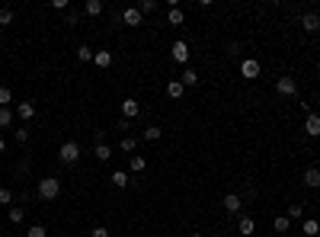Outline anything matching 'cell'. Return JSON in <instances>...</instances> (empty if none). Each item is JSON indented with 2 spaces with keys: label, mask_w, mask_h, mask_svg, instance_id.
<instances>
[{
  "label": "cell",
  "mask_w": 320,
  "mask_h": 237,
  "mask_svg": "<svg viewBox=\"0 0 320 237\" xmlns=\"http://www.w3.org/2000/svg\"><path fill=\"white\" fill-rule=\"evenodd\" d=\"M58 196H61V180H58V177H42L39 180V199L51 202V199H58Z\"/></svg>",
  "instance_id": "1"
},
{
  "label": "cell",
  "mask_w": 320,
  "mask_h": 237,
  "mask_svg": "<svg viewBox=\"0 0 320 237\" xmlns=\"http://www.w3.org/2000/svg\"><path fill=\"white\" fill-rule=\"evenodd\" d=\"M58 161H61V164H77V161H80V144H77V141H64L61 147H58Z\"/></svg>",
  "instance_id": "2"
},
{
  "label": "cell",
  "mask_w": 320,
  "mask_h": 237,
  "mask_svg": "<svg viewBox=\"0 0 320 237\" xmlns=\"http://www.w3.org/2000/svg\"><path fill=\"white\" fill-rule=\"evenodd\" d=\"M259 71H263V67H259L256 58H244V61H240V77H247V81H256Z\"/></svg>",
  "instance_id": "3"
},
{
  "label": "cell",
  "mask_w": 320,
  "mask_h": 237,
  "mask_svg": "<svg viewBox=\"0 0 320 237\" xmlns=\"http://www.w3.org/2000/svg\"><path fill=\"white\" fill-rule=\"evenodd\" d=\"M170 55H173V61H176V64H186V61H189V55H192V51H189V45H186L183 39H179V42H173Z\"/></svg>",
  "instance_id": "4"
},
{
  "label": "cell",
  "mask_w": 320,
  "mask_h": 237,
  "mask_svg": "<svg viewBox=\"0 0 320 237\" xmlns=\"http://www.w3.org/2000/svg\"><path fill=\"white\" fill-rule=\"evenodd\" d=\"M122 23L125 26H141L144 23V13L138 10V7H125V10H122Z\"/></svg>",
  "instance_id": "5"
},
{
  "label": "cell",
  "mask_w": 320,
  "mask_h": 237,
  "mask_svg": "<svg viewBox=\"0 0 320 237\" xmlns=\"http://www.w3.org/2000/svg\"><path fill=\"white\" fill-rule=\"evenodd\" d=\"M275 90H279L282 96H295V93H298L295 77H279V81H275Z\"/></svg>",
  "instance_id": "6"
},
{
  "label": "cell",
  "mask_w": 320,
  "mask_h": 237,
  "mask_svg": "<svg viewBox=\"0 0 320 237\" xmlns=\"http://www.w3.org/2000/svg\"><path fill=\"white\" fill-rule=\"evenodd\" d=\"M221 208H224L228 215H237L240 208H244V202H240V196H234V192H231V196H224V199H221Z\"/></svg>",
  "instance_id": "7"
},
{
  "label": "cell",
  "mask_w": 320,
  "mask_h": 237,
  "mask_svg": "<svg viewBox=\"0 0 320 237\" xmlns=\"http://www.w3.org/2000/svg\"><path fill=\"white\" fill-rule=\"evenodd\" d=\"M304 131L310 138H320V116L317 112H307V119H304Z\"/></svg>",
  "instance_id": "8"
},
{
  "label": "cell",
  "mask_w": 320,
  "mask_h": 237,
  "mask_svg": "<svg viewBox=\"0 0 320 237\" xmlns=\"http://www.w3.org/2000/svg\"><path fill=\"white\" fill-rule=\"evenodd\" d=\"M301 29L304 32H320V16L317 13H304L301 16Z\"/></svg>",
  "instance_id": "9"
},
{
  "label": "cell",
  "mask_w": 320,
  "mask_h": 237,
  "mask_svg": "<svg viewBox=\"0 0 320 237\" xmlns=\"http://www.w3.org/2000/svg\"><path fill=\"white\" fill-rule=\"evenodd\" d=\"M16 116H20L23 122H32V119H36V103H20V106H16Z\"/></svg>",
  "instance_id": "10"
},
{
  "label": "cell",
  "mask_w": 320,
  "mask_h": 237,
  "mask_svg": "<svg viewBox=\"0 0 320 237\" xmlns=\"http://www.w3.org/2000/svg\"><path fill=\"white\" fill-rule=\"evenodd\" d=\"M301 234H304V237H317L320 234V221H317V218H304V221H301Z\"/></svg>",
  "instance_id": "11"
},
{
  "label": "cell",
  "mask_w": 320,
  "mask_h": 237,
  "mask_svg": "<svg viewBox=\"0 0 320 237\" xmlns=\"http://www.w3.org/2000/svg\"><path fill=\"white\" fill-rule=\"evenodd\" d=\"M304 186L307 189H320V170L317 167H307L304 170Z\"/></svg>",
  "instance_id": "12"
},
{
  "label": "cell",
  "mask_w": 320,
  "mask_h": 237,
  "mask_svg": "<svg viewBox=\"0 0 320 237\" xmlns=\"http://www.w3.org/2000/svg\"><path fill=\"white\" fill-rule=\"evenodd\" d=\"M144 170H148V161H144L141 154H132V161H128V173L135 177V173H144Z\"/></svg>",
  "instance_id": "13"
},
{
  "label": "cell",
  "mask_w": 320,
  "mask_h": 237,
  "mask_svg": "<svg viewBox=\"0 0 320 237\" xmlns=\"http://www.w3.org/2000/svg\"><path fill=\"white\" fill-rule=\"evenodd\" d=\"M135 116H141V106L135 100H122V119H135Z\"/></svg>",
  "instance_id": "14"
},
{
  "label": "cell",
  "mask_w": 320,
  "mask_h": 237,
  "mask_svg": "<svg viewBox=\"0 0 320 237\" xmlns=\"http://www.w3.org/2000/svg\"><path fill=\"white\" fill-rule=\"evenodd\" d=\"M237 231H240V237H253L256 221H253V218H240V221H237Z\"/></svg>",
  "instance_id": "15"
},
{
  "label": "cell",
  "mask_w": 320,
  "mask_h": 237,
  "mask_svg": "<svg viewBox=\"0 0 320 237\" xmlns=\"http://www.w3.org/2000/svg\"><path fill=\"white\" fill-rule=\"evenodd\" d=\"M109 180H112V186H116V189H125V186H128V183H132V177H128V173H125V170H116V173H112V177H109Z\"/></svg>",
  "instance_id": "16"
},
{
  "label": "cell",
  "mask_w": 320,
  "mask_h": 237,
  "mask_svg": "<svg viewBox=\"0 0 320 237\" xmlns=\"http://www.w3.org/2000/svg\"><path fill=\"white\" fill-rule=\"evenodd\" d=\"M167 23H170V26H183V23H186V13L179 10V7H170V13H167Z\"/></svg>",
  "instance_id": "17"
},
{
  "label": "cell",
  "mask_w": 320,
  "mask_h": 237,
  "mask_svg": "<svg viewBox=\"0 0 320 237\" xmlns=\"http://www.w3.org/2000/svg\"><path fill=\"white\" fill-rule=\"evenodd\" d=\"M183 93H186V87L179 84V81H170V84H167V96H170V100H179Z\"/></svg>",
  "instance_id": "18"
},
{
  "label": "cell",
  "mask_w": 320,
  "mask_h": 237,
  "mask_svg": "<svg viewBox=\"0 0 320 237\" xmlns=\"http://www.w3.org/2000/svg\"><path fill=\"white\" fill-rule=\"evenodd\" d=\"M179 84H183V87H195V84H198V71L186 67V71H183V77H179Z\"/></svg>",
  "instance_id": "19"
},
{
  "label": "cell",
  "mask_w": 320,
  "mask_h": 237,
  "mask_svg": "<svg viewBox=\"0 0 320 237\" xmlns=\"http://www.w3.org/2000/svg\"><path fill=\"white\" fill-rule=\"evenodd\" d=\"M83 13H86V16H99V13H102V0H86V4H83Z\"/></svg>",
  "instance_id": "20"
},
{
  "label": "cell",
  "mask_w": 320,
  "mask_h": 237,
  "mask_svg": "<svg viewBox=\"0 0 320 237\" xmlns=\"http://www.w3.org/2000/svg\"><path fill=\"white\" fill-rule=\"evenodd\" d=\"M93 64H96V67H109L112 64V51H96V55H93Z\"/></svg>",
  "instance_id": "21"
},
{
  "label": "cell",
  "mask_w": 320,
  "mask_h": 237,
  "mask_svg": "<svg viewBox=\"0 0 320 237\" xmlns=\"http://www.w3.org/2000/svg\"><path fill=\"white\" fill-rule=\"evenodd\" d=\"M93 157H96V161H102V164H106L109 157H112V147H109V144H96V147H93Z\"/></svg>",
  "instance_id": "22"
},
{
  "label": "cell",
  "mask_w": 320,
  "mask_h": 237,
  "mask_svg": "<svg viewBox=\"0 0 320 237\" xmlns=\"http://www.w3.org/2000/svg\"><path fill=\"white\" fill-rule=\"evenodd\" d=\"M93 55H96V51H93L90 45H80V48H77V61H80V64H86V61H93Z\"/></svg>",
  "instance_id": "23"
},
{
  "label": "cell",
  "mask_w": 320,
  "mask_h": 237,
  "mask_svg": "<svg viewBox=\"0 0 320 237\" xmlns=\"http://www.w3.org/2000/svg\"><path fill=\"white\" fill-rule=\"evenodd\" d=\"M10 122H13V109L0 106V128H10Z\"/></svg>",
  "instance_id": "24"
},
{
  "label": "cell",
  "mask_w": 320,
  "mask_h": 237,
  "mask_svg": "<svg viewBox=\"0 0 320 237\" xmlns=\"http://www.w3.org/2000/svg\"><path fill=\"white\" fill-rule=\"evenodd\" d=\"M288 224H291V218H288V215H279V218L272 221V227H275L279 234H285V231H288Z\"/></svg>",
  "instance_id": "25"
},
{
  "label": "cell",
  "mask_w": 320,
  "mask_h": 237,
  "mask_svg": "<svg viewBox=\"0 0 320 237\" xmlns=\"http://www.w3.org/2000/svg\"><path fill=\"white\" fill-rule=\"evenodd\" d=\"M144 138H148V141H160V128L157 125H148V128H144Z\"/></svg>",
  "instance_id": "26"
},
{
  "label": "cell",
  "mask_w": 320,
  "mask_h": 237,
  "mask_svg": "<svg viewBox=\"0 0 320 237\" xmlns=\"http://www.w3.org/2000/svg\"><path fill=\"white\" fill-rule=\"evenodd\" d=\"M138 10H141V13H154V10H157V0H141Z\"/></svg>",
  "instance_id": "27"
},
{
  "label": "cell",
  "mask_w": 320,
  "mask_h": 237,
  "mask_svg": "<svg viewBox=\"0 0 320 237\" xmlns=\"http://www.w3.org/2000/svg\"><path fill=\"white\" fill-rule=\"evenodd\" d=\"M23 218H26V212H23L20 205H13V208H10V221H13V224H20Z\"/></svg>",
  "instance_id": "28"
},
{
  "label": "cell",
  "mask_w": 320,
  "mask_h": 237,
  "mask_svg": "<svg viewBox=\"0 0 320 237\" xmlns=\"http://www.w3.org/2000/svg\"><path fill=\"white\" fill-rule=\"evenodd\" d=\"M288 218H301L304 221V205H288Z\"/></svg>",
  "instance_id": "29"
},
{
  "label": "cell",
  "mask_w": 320,
  "mask_h": 237,
  "mask_svg": "<svg viewBox=\"0 0 320 237\" xmlns=\"http://www.w3.org/2000/svg\"><path fill=\"white\" fill-rule=\"evenodd\" d=\"M119 147L132 154V151H135V138H132V135H125V138H122V144H119ZM135 154H138V151H135Z\"/></svg>",
  "instance_id": "30"
},
{
  "label": "cell",
  "mask_w": 320,
  "mask_h": 237,
  "mask_svg": "<svg viewBox=\"0 0 320 237\" xmlns=\"http://www.w3.org/2000/svg\"><path fill=\"white\" fill-rule=\"evenodd\" d=\"M10 103H13V93L7 87H0V106H10Z\"/></svg>",
  "instance_id": "31"
},
{
  "label": "cell",
  "mask_w": 320,
  "mask_h": 237,
  "mask_svg": "<svg viewBox=\"0 0 320 237\" xmlns=\"http://www.w3.org/2000/svg\"><path fill=\"white\" fill-rule=\"evenodd\" d=\"M45 234H48V231H45L42 224H32L29 231H26V237H45Z\"/></svg>",
  "instance_id": "32"
},
{
  "label": "cell",
  "mask_w": 320,
  "mask_h": 237,
  "mask_svg": "<svg viewBox=\"0 0 320 237\" xmlns=\"http://www.w3.org/2000/svg\"><path fill=\"white\" fill-rule=\"evenodd\" d=\"M90 237H109V227H106V224H96V227L90 231Z\"/></svg>",
  "instance_id": "33"
},
{
  "label": "cell",
  "mask_w": 320,
  "mask_h": 237,
  "mask_svg": "<svg viewBox=\"0 0 320 237\" xmlns=\"http://www.w3.org/2000/svg\"><path fill=\"white\" fill-rule=\"evenodd\" d=\"M10 202H13V192L4 186V189H0V205H10Z\"/></svg>",
  "instance_id": "34"
},
{
  "label": "cell",
  "mask_w": 320,
  "mask_h": 237,
  "mask_svg": "<svg viewBox=\"0 0 320 237\" xmlns=\"http://www.w3.org/2000/svg\"><path fill=\"white\" fill-rule=\"evenodd\" d=\"M13 23V10H0V26H10Z\"/></svg>",
  "instance_id": "35"
},
{
  "label": "cell",
  "mask_w": 320,
  "mask_h": 237,
  "mask_svg": "<svg viewBox=\"0 0 320 237\" xmlns=\"http://www.w3.org/2000/svg\"><path fill=\"white\" fill-rule=\"evenodd\" d=\"M16 141H20V144L29 141V128H16Z\"/></svg>",
  "instance_id": "36"
},
{
  "label": "cell",
  "mask_w": 320,
  "mask_h": 237,
  "mask_svg": "<svg viewBox=\"0 0 320 237\" xmlns=\"http://www.w3.org/2000/svg\"><path fill=\"white\" fill-rule=\"evenodd\" d=\"M51 10H67V0H51Z\"/></svg>",
  "instance_id": "37"
},
{
  "label": "cell",
  "mask_w": 320,
  "mask_h": 237,
  "mask_svg": "<svg viewBox=\"0 0 320 237\" xmlns=\"http://www.w3.org/2000/svg\"><path fill=\"white\" fill-rule=\"evenodd\" d=\"M7 151V141H4V138H0V154H4Z\"/></svg>",
  "instance_id": "38"
},
{
  "label": "cell",
  "mask_w": 320,
  "mask_h": 237,
  "mask_svg": "<svg viewBox=\"0 0 320 237\" xmlns=\"http://www.w3.org/2000/svg\"><path fill=\"white\" fill-rule=\"evenodd\" d=\"M192 237H205V234H192Z\"/></svg>",
  "instance_id": "39"
},
{
  "label": "cell",
  "mask_w": 320,
  "mask_h": 237,
  "mask_svg": "<svg viewBox=\"0 0 320 237\" xmlns=\"http://www.w3.org/2000/svg\"><path fill=\"white\" fill-rule=\"evenodd\" d=\"M211 237H224V234H211Z\"/></svg>",
  "instance_id": "40"
},
{
  "label": "cell",
  "mask_w": 320,
  "mask_h": 237,
  "mask_svg": "<svg viewBox=\"0 0 320 237\" xmlns=\"http://www.w3.org/2000/svg\"><path fill=\"white\" fill-rule=\"evenodd\" d=\"M317 192H320V189H317Z\"/></svg>",
  "instance_id": "41"
}]
</instances>
